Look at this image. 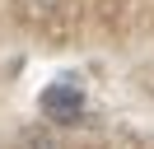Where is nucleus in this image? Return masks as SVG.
Listing matches in <instances>:
<instances>
[{"instance_id": "f257e3e1", "label": "nucleus", "mask_w": 154, "mask_h": 149, "mask_svg": "<svg viewBox=\"0 0 154 149\" xmlns=\"http://www.w3.org/2000/svg\"><path fill=\"white\" fill-rule=\"evenodd\" d=\"M38 107H42V117H47V121H75L79 112H84V89H79L75 79H56V84L42 89Z\"/></svg>"}]
</instances>
